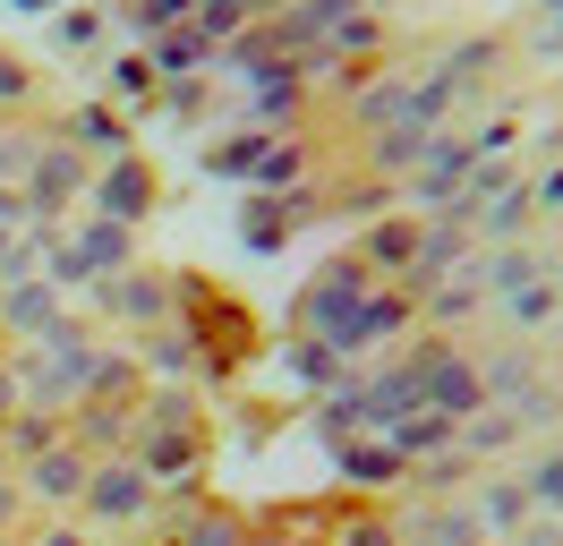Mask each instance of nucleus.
<instances>
[{"label":"nucleus","instance_id":"obj_1","mask_svg":"<svg viewBox=\"0 0 563 546\" xmlns=\"http://www.w3.org/2000/svg\"><path fill=\"white\" fill-rule=\"evenodd\" d=\"M95 504H103V512H137V478H129V470H111L103 487H95Z\"/></svg>","mask_w":563,"mask_h":546},{"label":"nucleus","instance_id":"obj_2","mask_svg":"<svg viewBox=\"0 0 563 546\" xmlns=\"http://www.w3.org/2000/svg\"><path fill=\"white\" fill-rule=\"evenodd\" d=\"M470 538H478V529H470L461 512H444V521H427V529H419V546H470Z\"/></svg>","mask_w":563,"mask_h":546},{"label":"nucleus","instance_id":"obj_3","mask_svg":"<svg viewBox=\"0 0 563 546\" xmlns=\"http://www.w3.org/2000/svg\"><path fill=\"white\" fill-rule=\"evenodd\" d=\"M137 197H145V179H137V171H120V179H111V205H120V214H137Z\"/></svg>","mask_w":563,"mask_h":546}]
</instances>
